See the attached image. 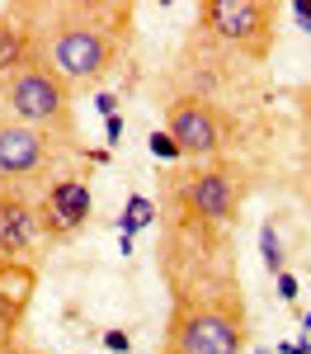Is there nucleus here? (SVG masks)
I'll return each mask as SVG.
<instances>
[{"label":"nucleus","instance_id":"2eb2a0df","mask_svg":"<svg viewBox=\"0 0 311 354\" xmlns=\"http://www.w3.org/2000/svg\"><path fill=\"white\" fill-rule=\"evenodd\" d=\"M104 350L109 354H128L132 350V335H128V330H104Z\"/></svg>","mask_w":311,"mask_h":354},{"label":"nucleus","instance_id":"f257e3e1","mask_svg":"<svg viewBox=\"0 0 311 354\" xmlns=\"http://www.w3.org/2000/svg\"><path fill=\"white\" fill-rule=\"evenodd\" d=\"M113 15H118V5H61V10H52V33L43 43V57L66 85H94L118 62V48L128 43L132 10L118 24H104Z\"/></svg>","mask_w":311,"mask_h":354},{"label":"nucleus","instance_id":"9d476101","mask_svg":"<svg viewBox=\"0 0 311 354\" xmlns=\"http://www.w3.org/2000/svg\"><path fill=\"white\" fill-rule=\"evenodd\" d=\"M151 218H156V203H151L146 194H132L128 208L118 213V236H137L141 227H151Z\"/></svg>","mask_w":311,"mask_h":354},{"label":"nucleus","instance_id":"20e7f679","mask_svg":"<svg viewBox=\"0 0 311 354\" xmlns=\"http://www.w3.org/2000/svg\"><path fill=\"white\" fill-rule=\"evenodd\" d=\"M170 198H174V203H184L194 218L212 222V227H231L236 213H241V203H245V180H241V170H236V165L212 161V165H203V170L174 175Z\"/></svg>","mask_w":311,"mask_h":354},{"label":"nucleus","instance_id":"ddd939ff","mask_svg":"<svg viewBox=\"0 0 311 354\" xmlns=\"http://www.w3.org/2000/svg\"><path fill=\"white\" fill-rule=\"evenodd\" d=\"M146 151H151L156 161H179V156H184V151H179V142H174L165 128H156V133L146 137Z\"/></svg>","mask_w":311,"mask_h":354},{"label":"nucleus","instance_id":"0eeeda50","mask_svg":"<svg viewBox=\"0 0 311 354\" xmlns=\"http://www.w3.org/2000/svg\"><path fill=\"white\" fill-rule=\"evenodd\" d=\"M52 161V137L28 128V123H0V175L5 180H28Z\"/></svg>","mask_w":311,"mask_h":354},{"label":"nucleus","instance_id":"423d86ee","mask_svg":"<svg viewBox=\"0 0 311 354\" xmlns=\"http://www.w3.org/2000/svg\"><path fill=\"white\" fill-rule=\"evenodd\" d=\"M38 208V232L43 236H52V241H66V236H76L90 213H94V198H90V185L76 180V175H61L52 189L43 194V203H33Z\"/></svg>","mask_w":311,"mask_h":354},{"label":"nucleus","instance_id":"1a4fd4ad","mask_svg":"<svg viewBox=\"0 0 311 354\" xmlns=\"http://www.w3.org/2000/svg\"><path fill=\"white\" fill-rule=\"evenodd\" d=\"M33 283H38V274L28 270L24 260H0V298L10 302V307L24 312L28 298H33Z\"/></svg>","mask_w":311,"mask_h":354},{"label":"nucleus","instance_id":"6e6552de","mask_svg":"<svg viewBox=\"0 0 311 354\" xmlns=\"http://www.w3.org/2000/svg\"><path fill=\"white\" fill-rule=\"evenodd\" d=\"M38 236V208L24 203L19 194H0V255L19 260Z\"/></svg>","mask_w":311,"mask_h":354},{"label":"nucleus","instance_id":"4468645a","mask_svg":"<svg viewBox=\"0 0 311 354\" xmlns=\"http://www.w3.org/2000/svg\"><path fill=\"white\" fill-rule=\"evenodd\" d=\"M274 283H279V298L288 302V307H292V302H297V293H302V283H297V274H288V270H283L279 279H274Z\"/></svg>","mask_w":311,"mask_h":354},{"label":"nucleus","instance_id":"412c9836","mask_svg":"<svg viewBox=\"0 0 311 354\" xmlns=\"http://www.w3.org/2000/svg\"><path fill=\"white\" fill-rule=\"evenodd\" d=\"M254 354H274V350H254Z\"/></svg>","mask_w":311,"mask_h":354},{"label":"nucleus","instance_id":"f03ea898","mask_svg":"<svg viewBox=\"0 0 311 354\" xmlns=\"http://www.w3.org/2000/svg\"><path fill=\"white\" fill-rule=\"evenodd\" d=\"M0 100L10 104L14 123H28L48 137H71L76 118H71V85L48 66V57L38 53L33 62H24L14 76L0 81Z\"/></svg>","mask_w":311,"mask_h":354},{"label":"nucleus","instance_id":"aec40b11","mask_svg":"<svg viewBox=\"0 0 311 354\" xmlns=\"http://www.w3.org/2000/svg\"><path fill=\"white\" fill-rule=\"evenodd\" d=\"M0 123H5V104H0Z\"/></svg>","mask_w":311,"mask_h":354},{"label":"nucleus","instance_id":"9b49d317","mask_svg":"<svg viewBox=\"0 0 311 354\" xmlns=\"http://www.w3.org/2000/svg\"><path fill=\"white\" fill-rule=\"evenodd\" d=\"M259 255H264V270L274 274V279L288 270V255H283V241H279V232H274V222L259 227Z\"/></svg>","mask_w":311,"mask_h":354},{"label":"nucleus","instance_id":"4be33fe9","mask_svg":"<svg viewBox=\"0 0 311 354\" xmlns=\"http://www.w3.org/2000/svg\"><path fill=\"white\" fill-rule=\"evenodd\" d=\"M28 354H43V350H28Z\"/></svg>","mask_w":311,"mask_h":354},{"label":"nucleus","instance_id":"f8f14e48","mask_svg":"<svg viewBox=\"0 0 311 354\" xmlns=\"http://www.w3.org/2000/svg\"><path fill=\"white\" fill-rule=\"evenodd\" d=\"M302 175H307V198H311V85L302 90Z\"/></svg>","mask_w":311,"mask_h":354},{"label":"nucleus","instance_id":"6ab92c4d","mask_svg":"<svg viewBox=\"0 0 311 354\" xmlns=\"http://www.w3.org/2000/svg\"><path fill=\"white\" fill-rule=\"evenodd\" d=\"M302 335H307V340H311V312H307V317H302Z\"/></svg>","mask_w":311,"mask_h":354},{"label":"nucleus","instance_id":"dca6fc26","mask_svg":"<svg viewBox=\"0 0 311 354\" xmlns=\"http://www.w3.org/2000/svg\"><path fill=\"white\" fill-rule=\"evenodd\" d=\"M104 142H109V147H118V142H123V118H118V113H109V118H104Z\"/></svg>","mask_w":311,"mask_h":354},{"label":"nucleus","instance_id":"7ed1b4c3","mask_svg":"<svg viewBox=\"0 0 311 354\" xmlns=\"http://www.w3.org/2000/svg\"><path fill=\"white\" fill-rule=\"evenodd\" d=\"M203 33H212L222 48H231L236 57H245L250 66H264L274 53V24H279V10L264 5V0H203L198 5V19Z\"/></svg>","mask_w":311,"mask_h":354},{"label":"nucleus","instance_id":"f3484780","mask_svg":"<svg viewBox=\"0 0 311 354\" xmlns=\"http://www.w3.org/2000/svg\"><path fill=\"white\" fill-rule=\"evenodd\" d=\"M292 19L311 33V0H292Z\"/></svg>","mask_w":311,"mask_h":354},{"label":"nucleus","instance_id":"39448f33","mask_svg":"<svg viewBox=\"0 0 311 354\" xmlns=\"http://www.w3.org/2000/svg\"><path fill=\"white\" fill-rule=\"evenodd\" d=\"M165 133L179 142L184 156L217 161V151L226 147V118L217 104H208L198 95H174L165 104Z\"/></svg>","mask_w":311,"mask_h":354},{"label":"nucleus","instance_id":"a211bd4d","mask_svg":"<svg viewBox=\"0 0 311 354\" xmlns=\"http://www.w3.org/2000/svg\"><path fill=\"white\" fill-rule=\"evenodd\" d=\"M94 109L109 118V113H118V100H113V95H99V100H94Z\"/></svg>","mask_w":311,"mask_h":354}]
</instances>
